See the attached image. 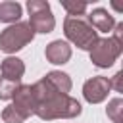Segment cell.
<instances>
[{
    "instance_id": "obj_2",
    "label": "cell",
    "mask_w": 123,
    "mask_h": 123,
    "mask_svg": "<svg viewBox=\"0 0 123 123\" xmlns=\"http://www.w3.org/2000/svg\"><path fill=\"white\" fill-rule=\"evenodd\" d=\"M63 33H65L67 40H71L81 50H90L94 46V42L98 40V33L90 27V23L86 21L85 15H81V17L67 15L63 21Z\"/></svg>"
},
{
    "instance_id": "obj_16",
    "label": "cell",
    "mask_w": 123,
    "mask_h": 123,
    "mask_svg": "<svg viewBox=\"0 0 123 123\" xmlns=\"http://www.w3.org/2000/svg\"><path fill=\"white\" fill-rule=\"evenodd\" d=\"M121 79H123V71H117V73L110 79V86H111L113 90H117V92L123 90V83H121Z\"/></svg>"
},
{
    "instance_id": "obj_11",
    "label": "cell",
    "mask_w": 123,
    "mask_h": 123,
    "mask_svg": "<svg viewBox=\"0 0 123 123\" xmlns=\"http://www.w3.org/2000/svg\"><path fill=\"white\" fill-rule=\"evenodd\" d=\"M21 17L19 2H0V21L2 23H17Z\"/></svg>"
},
{
    "instance_id": "obj_14",
    "label": "cell",
    "mask_w": 123,
    "mask_h": 123,
    "mask_svg": "<svg viewBox=\"0 0 123 123\" xmlns=\"http://www.w3.org/2000/svg\"><path fill=\"white\" fill-rule=\"evenodd\" d=\"M2 119H4V123H23V121L27 119V115L21 113L13 104H8V106L2 110Z\"/></svg>"
},
{
    "instance_id": "obj_6",
    "label": "cell",
    "mask_w": 123,
    "mask_h": 123,
    "mask_svg": "<svg viewBox=\"0 0 123 123\" xmlns=\"http://www.w3.org/2000/svg\"><path fill=\"white\" fill-rule=\"evenodd\" d=\"M110 90H111L110 79H108V77H102V75H96V77L88 79V81L83 85V96H85V100L90 102V104H98V102L106 100Z\"/></svg>"
},
{
    "instance_id": "obj_9",
    "label": "cell",
    "mask_w": 123,
    "mask_h": 123,
    "mask_svg": "<svg viewBox=\"0 0 123 123\" xmlns=\"http://www.w3.org/2000/svg\"><path fill=\"white\" fill-rule=\"evenodd\" d=\"M0 71H2V77L4 79H10V81H21L23 73H25V63L15 58V56H8L2 65H0Z\"/></svg>"
},
{
    "instance_id": "obj_15",
    "label": "cell",
    "mask_w": 123,
    "mask_h": 123,
    "mask_svg": "<svg viewBox=\"0 0 123 123\" xmlns=\"http://www.w3.org/2000/svg\"><path fill=\"white\" fill-rule=\"evenodd\" d=\"M62 8H63L71 17H81V15L88 10V4H85V2H75V0H62Z\"/></svg>"
},
{
    "instance_id": "obj_4",
    "label": "cell",
    "mask_w": 123,
    "mask_h": 123,
    "mask_svg": "<svg viewBox=\"0 0 123 123\" xmlns=\"http://www.w3.org/2000/svg\"><path fill=\"white\" fill-rule=\"evenodd\" d=\"M27 12H29V25L35 33H52L56 27V19L52 15L50 4L44 0H29L27 2Z\"/></svg>"
},
{
    "instance_id": "obj_3",
    "label": "cell",
    "mask_w": 123,
    "mask_h": 123,
    "mask_svg": "<svg viewBox=\"0 0 123 123\" xmlns=\"http://www.w3.org/2000/svg\"><path fill=\"white\" fill-rule=\"evenodd\" d=\"M33 38H35V31L31 29V25L27 21H17L0 33V50L6 54H13L25 48Z\"/></svg>"
},
{
    "instance_id": "obj_7",
    "label": "cell",
    "mask_w": 123,
    "mask_h": 123,
    "mask_svg": "<svg viewBox=\"0 0 123 123\" xmlns=\"http://www.w3.org/2000/svg\"><path fill=\"white\" fill-rule=\"evenodd\" d=\"M44 56H46V60H48L50 63H54V65L67 63L69 58H71V46H69L65 40H62V38L52 40V42L46 46Z\"/></svg>"
},
{
    "instance_id": "obj_13",
    "label": "cell",
    "mask_w": 123,
    "mask_h": 123,
    "mask_svg": "<svg viewBox=\"0 0 123 123\" xmlns=\"http://www.w3.org/2000/svg\"><path fill=\"white\" fill-rule=\"evenodd\" d=\"M106 113H108V117H110L113 123H123V100H121V98H113V100L108 104Z\"/></svg>"
},
{
    "instance_id": "obj_10",
    "label": "cell",
    "mask_w": 123,
    "mask_h": 123,
    "mask_svg": "<svg viewBox=\"0 0 123 123\" xmlns=\"http://www.w3.org/2000/svg\"><path fill=\"white\" fill-rule=\"evenodd\" d=\"M44 77H46V81H48L60 94H69V90H71V79H69L67 73H63V71H50V73H46Z\"/></svg>"
},
{
    "instance_id": "obj_1",
    "label": "cell",
    "mask_w": 123,
    "mask_h": 123,
    "mask_svg": "<svg viewBox=\"0 0 123 123\" xmlns=\"http://www.w3.org/2000/svg\"><path fill=\"white\" fill-rule=\"evenodd\" d=\"M81 111L83 108L75 98H71L69 94H56L54 98L37 106L35 115L50 121V119H71V117L81 115Z\"/></svg>"
},
{
    "instance_id": "obj_17",
    "label": "cell",
    "mask_w": 123,
    "mask_h": 123,
    "mask_svg": "<svg viewBox=\"0 0 123 123\" xmlns=\"http://www.w3.org/2000/svg\"><path fill=\"white\" fill-rule=\"evenodd\" d=\"M111 38H115L117 42L123 44V23H115V31H113V37Z\"/></svg>"
},
{
    "instance_id": "obj_12",
    "label": "cell",
    "mask_w": 123,
    "mask_h": 123,
    "mask_svg": "<svg viewBox=\"0 0 123 123\" xmlns=\"http://www.w3.org/2000/svg\"><path fill=\"white\" fill-rule=\"evenodd\" d=\"M19 86H21V81H10L0 77V100H12Z\"/></svg>"
},
{
    "instance_id": "obj_8",
    "label": "cell",
    "mask_w": 123,
    "mask_h": 123,
    "mask_svg": "<svg viewBox=\"0 0 123 123\" xmlns=\"http://www.w3.org/2000/svg\"><path fill=\"white\" fill-rule=\"evenodd\" d=\"M86 21L90 23V27H92L96 33H98V31L108 33V31H111V29L115 27L113 15H111L108 10H104V8H94V10L86 15Z\"/></svg>"
},
{
    "instance_id": "obj_5",
    "label": "cell",
    "mask_w": 123,
    "mask_h": 123,
    "mask_svg": "<svg viewBox=\"0 0 123 123\" xmlns=\"http://www.w3.org/2000/svg\"><path fill=\"white\" fill-rule=\"evenodd\" d=\"M121 50H123V44L117 42L115 38H111V37L98 38L94 42V46L90 48V62L96 67H110L119 58Z\"/></svg>"
}]
</instances>
